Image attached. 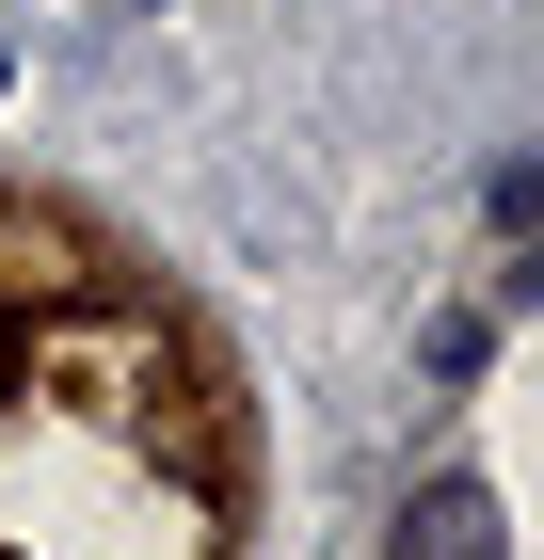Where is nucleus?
Segmentation results:
<instances>
[{
    "mask_svg": "<svg viewBox=\"0 0 544 560\" xmlns=\"http://www.w3.org/2000/svg\"><path fill=\"white\" fill-rule=\"evenodd\" d=\"M384 560H512V528H497L481 480H417V513H401V545H384Z\"/></svg>",
    "mask_w": 544,
    "mask_h": 560,
    "instance_id": "1",
    "label": "nucleus"
},
{
    "mask_svg": "<svg viewBox=\"0 0 544 560\" xmlns=\"http://www.w3.org/2000/svg\"><path fill=\"white\" fill-rule=\"evenodd\" d=\"M0 385H16V320H0Z\"/></svg>",
    "mask_w": 544,
    "mask_h": 560,
    "instance_id": "2",
    "label": "nucleus"
}]
</instances>
